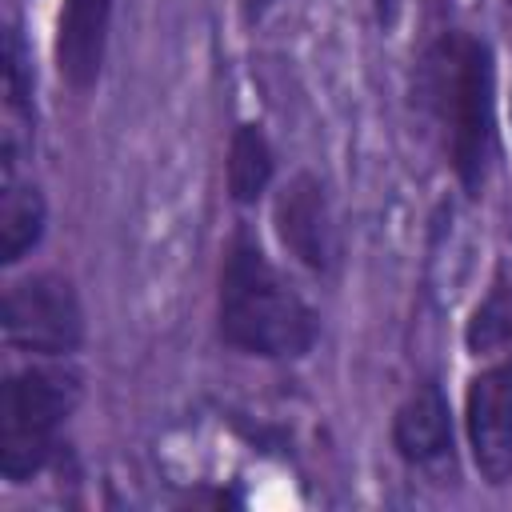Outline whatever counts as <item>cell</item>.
<instances>
[{
	"mask_svg": "<svg viewBox=\"0 0 512 512\" xmlns=\"http://www.w3.org/2000/svg\"><path fill=\"white\" fill-rule=\"evenodd\" d=\"M416 92L456 180L480 192L496 152V72L488 44L460 28L436 36L420 60Z\"/></svg>",
	"mask_w": 512,
	"mask_h": 512,
	"instance_id": "cell-1",
	"label": "cell"
},
{
	"mask_svg": "<svg viewBox=\"0 0 512 512\" xmlns=\"http://www.w3.org/2000/svg\"><path fill=\"white\" fill-rule=\"evenodd\" d=\"M220 340L264 360L304 356L316 344V312L244 232L220 268Z\"/></svg>",
	"mask_w": 512,
	"mask_h": 512,
	"instance_id": "cell-2",
	"label": "cell"
},
{
	"mask_svg": "<svg viewBox=\"0 0 512 512\" xmlns=\"http://www.w3.org/2000/svg\"><path fill=\"white\" fill-rule=\"evenodd\" d=\"M80 380L64 368H24L0 388V472L12 484L32 480L72 416Z\"/></svg>",
	"mask_w": 512,
	"mask_h": 512,
	"instance_id": "cell-3",
	"label": "cell"
},
{
	"mask_svg": "<svg viewBox=\"0 0 512 512\" xmlns=\"http://www.w3.org/2000/svg\"><path fill=\"white\" fill-rule=\"evenodd\" d=\"M4 336L16 348L40 352V356H68L80 348L84 336V312L64 276L36 272L16 280L4 292Z\"/></svg>",
	"mask_w": 512,
	"mask_h": 512,
	"instance_id": "cell-4",
	"label": "cell"
},
{
	"mask_svg": "<svg viewBox=\"0 0 512 512\" xmlns=\"http://www.w3.org/2000/svg\"><path fill=\"white\" fill-rule=\"evenodd\" d=\"M464 428L476 472L488 484H504L512 476V360L484 368L468 384Z\"/></svg>",
	"mask_w": 512,
	"mask_h": 512,
	"instance_id": "cell-5",
	"label": "cell"
},
{
	"mask_svg": "<svg viewBox=\"0 0 512 512\" xmlns=\"http://www.w3.org/2000/svg\"><path fill=\"white\" fill-rule=\"evenodd\" d=\"M276 232H280L284 248L300 264H308L316 272H328L332 268V256H336L332 216H328L324 188L312 176H296L280 192V200H276Z\"/></svg>",
	"mask_w": 512,
	"mask_h": 512,
	"instance_id": "cell-6",
	"label": "cell"
},
{
	"mask_svg": "<svg viewBox=\"0 0 512 512\" xmlns=\"http://www.w3.org/2000/svg\"><path fill=\"white\" fill-rule=\"evenodd\" d=\"M108 16H112V0H64V8H60L56 64H60V76L76 92L92 88L100 76Z\"/></svg>",
	"mask_w": 512,
	"mask_h": 512,
	"instance_id": "cell-7",
	"label": "cell"
},
{
	"mask_svg": "<svg viewBox=\"0 0 512 512\" xmlns=\"http://www.w3.org/2000/svg\"><path fill=\"white\" fill-rule=\"evenodd\" d=\"M392 444L408 464H432V460L448 456V448H452V416H448L444 392L432 380L416 384L408 392V400L396 408Z\"/></svg>",
	"mask_w": 512,
	"mask_h": 512,
	"instance_id": "cell-8",
	"label": "cell"
},
{
	"mask_svg": "<svg viewBox=\"0 0 512 512\" xmlns=\"http://www.w3.org/2000/svg\"><path fill=\"white\" fill-rule=\"evenodd\" d=\"M28 144H32V68H28L20 28L12 24L4 36V132H0L4 180L16 176L20 152Z\"/></svg>",
	"mask_w": 512,
	"mask_h": 512,
	"instance_id": "cell-9",
	"label": "cell"
},
{
	"mask_svg": "<svg viewBox=\"0 0 512 512\" xmlns=\"http://www.w3.org/2000/svg\"><path fill=\"white\" fill-rule=\"evenodd\" d=\"M44 236V200L32 184H16V176L4 180L0 192V260L16 264L28 248H36Z\"/></svg>",
	"mask_w": 512,
	"mask_h": 512,
	"instance_id": "cell-10",
	"label": "cell"
},
{
	"mask_svg": "<svg viewBox=\"0 0 512 512\" xmlns=\"http://www.w3.org/2000/svg\"><path fill=\"white\" fill-rule=\"evenodd\" d=\"M228 192L236 204H252L272 180V148L256 124H240L228 144Z\"/></svg>",
	"mask_w": 512,
	"mask_h": 512,
	"instance_id": "cell-11",
	"label": "cell"
},
{
	"mask_svg": "<svg viewBox=\"0 0 512 512\" xmlns=\"http://www.w3.org/2000/svg\"><path fill=\"white\" fill-rule=\"evenodd\" d=\"M464 344L476 356H492V352L512 348V284L508 280H496L492 292L476 304V312L464 328Z\"/></svg>",
	"mask_w": 512,
	"mask_h": 512,
	"instance_id": "cell-12",
	"label": "cell"
},
{
	"mask_svg": "<svg viewBox=\"0 0 512 512\" xmlns=\"http://www.w3.org/2000/svg\"><path fill=\"white\" fill-rule=\"evenodd\" d=\"M268 8H272V0H244V20H248V24H256Z\"/></svg>",
	"mask_w": 512,
	"mask_h": 512,
	"instance_id": "cell-13",
	"label": "cell"
},
{
	"mask_svg": "<svg viewBox=\"0 0 512 512\" xmlns=\"http://www.w3.org/2000/svg\"><path fill=\"white\" fill-rule=\"evenodd\" d=\"M392 4H396V0H376V12H380V20H384V24L392 20Z\"/></svg>",
	"mask_w": 512,
	"mask_h": 512,
	"instance_id": "cell-14",
	"label": "cell"
}]
</instances>
